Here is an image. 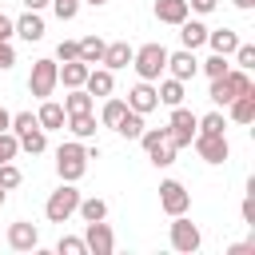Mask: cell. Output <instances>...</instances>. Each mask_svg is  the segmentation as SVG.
<instances>
[{
	"mask_svg": "<svg viewBox=\"0 0 255 255\" xmlns=\"http://www.w3.org/2000/svg\"><path fill=\"white\" fill-rule=\"evenodd\" d=\"M243 92H255L251 88V76L243 72V68H227L223 76H215L211 80V92H207V100L211 104H219V108H227L235 96H243Z\"/></svg>",
	"mask_w": 255,
	"mask_h": 255,
	"instance_id": "6da1fadb",
	"label": "cell"
},
{
	"mask_svg": "<svg viewBox=\"0 0 255 255\" xmlns=\"http://www.w3.org/2000/svg\"><path fill=\"white\" fill-rule=\"evenodd\" d=\"M76 203H80V191H76V183H60L52 195H48V203H44V215H48V223H68L72 215H76Z\"/></svg>",
	"mask_w": 255,
	"mask_h": 255,
	"instance_id": "7a4b0ae2",
	"label": "cell"
},
{
	"mask_svg": "<svg viewBox=\"0 0 255 255\" xmlns=\"http://www.w3.org/2000/svg\"><path fill=\"white\" fill-rule=\"evenodd\" d=\"M131 68H135V76L139 80H159V72L167 68V48L163 44H143V48H135V56H131Z\"/></svg>",
	"mask_w": 255,
	"mask_h": 255,
	"instance_id": "3957f363",
	"label": "cell"
},
{
	"mask_svg": "<svg viewBox=\"0 0 255 255\" xmlns=\"http://www.w3.org/2000/svg\"><path fill=\"white\" fill-rule=\"evenodd\" d=\"M56 171H60V179L76 183V179L88 171V147H84V143H60V151H56Z\"/></svg>",
	"mask_w": 255,
	"mask_h": 255,
	"instance_id": "277c9868",
	"label": "cell"
},
{
	"mask_svg": "<svg viewBox=\"0 0 255 255\" xmlns=\"http://www.w3.org/2000/svg\"><path fill=\"white\" fill-rule=\"evenodd\" d=\"M56 84H60V64L56 60H36L32 64V76H28V92L36 100H48L56 92Z\"/></svg>",
	"mask_w": 255,
	"mask_h": 255,
	"instance_id": "5b68a950",
	"label": "cell"
},
{
	"mask_svg": "<svg viewBox=\"0 0 255 255\" xmlns=\"http://www.w3.org/2000/svg\"><path fill=\"white\" fill-rule=\"evenodd\" d=\"M195 112H187L183 104L179 108H171V120H167V139L175 143V147H187L191 139H195Z\"/></svg>",
	"mask_w": 255,
	"mask_h": 255,
	"instance_id": "8992f818",
	"label": "cell"
},
{
	"mask_svg": "<svg viewBox=\"0 0 255 255\" xmlns=\"http://www.w3.org/2000/svg\"><path fill=\"white\" fill-rule=\"evenodd\" d=\"M199 243H203V235H199V227L187 219V211H183V215H171V247L183 251V255H191V251H199Z\"/></svg>",
	"mask_w": 255,
	"mask_h": 255,
	"instance_id": "52a82bcc",
	"label": "cell"
},
{
	"mask_svg": "<svg viewBox=\"0 0 255 255\" xmlns=\"http://www.w3.org/2000/svg\"><path fill=\"white\" fill-rule=\"evenodd\" d=\"M159 207H163L167 215H183V211L191 207V191H187L179 179H163V183H159Z\"/></svg>",
	"mask_w": 255,
	"mask_h": 255,
	"instance_id": "ba28073f",
	"label": "cell"
},
{
	"mask_svg": "<svg viewBox=\"0 0 255 255\" xmlns=\"http://www.w3.org/2000/svg\"><path fill=\"white\" fill-rule=\"evenodd\" d=\"M195 151H199V159L203 163H223L227 155H231V143H227V135H203V131H195Z\"/></svg>",
	"mask_w": 255,
	"mask_h": 255,
	"instance_id": "9c48e42d",
	"label": "cell"
},
{
	"mask_svg": "<svg viewBox=\"0 0 255 255\" xmlns=\"http://www.w3.org/2000/svg\"><path fill=\"white\" fill-rule=\"evenodd\" d=\"M84 243H88V251H92V255H112V247H116V235H112V227H108L104 219H96V223H88V231H84Z\"/></svg>",
	"mask_w": 255,
	"mask_h": 255,
	"instance_id": "30bf717a",
	"label": "cell"
},
{
	"mask_svg": "<svg viewBox=\"0 0 255 255\" xmlns=\"http://www.w3.org/2000/svg\"><path fill=\"white\" fill-rule=\"evenodd\" d=\"M163 72H171L175 80H183V84H187V80H195L199 60H195L187 48H179V52H167V68H163Z\"/></svg>",
	"mask_w": 255,
	"mask_h": 255,
	"instance_id": "8fae6325",
	"label": "cell"
},
{
	"mask_svg": "<svg viewBox=\"0 0 255 255\" xmlns=\"http://www.w3.org/2000/svg\"><path fill=\"white\" fill-rule=\"evenodd\" d=\"M128 108H131V112H139V116H147V112H155V108H159V96H155L151 80H139V84L128 92Z\"/></svg>",
	"mask_w": 255,
	"mask_h": 255,
	"instance_id": "7c38bea8",
	"label": "cell"
},
{
	"mask_svg": "<svg viewBox=\"0 0 255 255\" xmlns=\"http://www.w3.org/2000/svg\"><path fill=\"white\" fill-rule=\"evenodd\" d=\"M8 247H12V251H36V247H40V231H36L28 219H20V223L8 227Z\"/></svg>",
	"mask_w": 255,
	"mask_h": 255,
	"instance_id": "4fadbf2b",
	"label": "cell"
},
{
	"mask_svg": "<svg viewBox=\"0 0 255 255\" xmlns=\"http://www.w3.org/2000/svg\"><path fill=\"white\" fill-rule=\"evenodd\" d=\"M187 16H191L187 0H155V20H159V24H171V28H179Z\"/></svg>",
	"mask_w": 255,
	"mask_h": 255,
	"instance_id": "5bb4252c",
	"label": "cell"
},
{
	"mask_svg": "<svg viewBox=\"0 0 255 255\" xmlns=\"http://www.w3.org/2000/svg\"><path fill=\"white\" fill-rule=\"evenodd\" d=\"M131 56H135V48H131L128 40H116V44H104V60H100V64L116 72V68H128Z\"/></svg>",
	"mask_w": 255,
	"mask_h": 255,
	"instance_id": "9a60e30c",
	"label": "cell"
},
{
	"mask_svg": "<svg viewBox=\"0 0 255 255\" xmlns=\"http://www.w3.org/2000/svg\"><path fill=\"white\" fill-rule=\"evenodd\" d=\"M64 120H68V112H64V104H56L52 96L40 104V112H36V124L44 128V131H56V128H64Z\"/></svg>",
	"mask_w": 255,
	"mask_h": 255,
	"instance_id": "2e32d148",
	"label": "cell"
},
{
	"mask_svg": "<svg viewBox=\"0 0 255 255\" xmlns=\"http://www.w3.org/2000/svg\"><path fill=\"white\" fill-rule=\"evenodd\" d=\"M207 44H211V52H219V56H231L235 48H239V32L235 28H207Z\"/></svg>",
	"mask_w": 255,
	"mask_h": 255,
	"instance_id": "e0dca14e",
	"label": "cell"
},
{
	"mask_svg": "<svg viewBox=\"0 0 255 255\" xmlns=\"http://www.w3.org/2000/svg\"><path fill=\"white\" fill-rule=\"evenodd\" d=\"M112 88H116L112 68H92L88 80H84V92H88V96H112Z\"/></svg>",
	"mask_w": 255,
	"mask_h": 255,
	"instance_id": "ac0fdd59",
	"label": "cell"
},
{
	"mask_svg": "<svg viewBox=\"0 0 255 255\" xmlns=\"http://www.w3.org/2000/svg\"><path fill=\"white\" fill-rule=\"evenodd\" d=\"M16 36H24L28 44H36V40H44V20H40V12H24L20 20H16Z\"/></svg>",
	"mask_w": 255,
	"mask_h": 255,
	"instance_id": "d6986e66",
	"label": "cell"
},
{
	"mask_svg": "<svg viewBox=\"0 0 255 255\" xmlns=\"http://www.w3.org/2000/svg\"><path fill=\"white\" fill-rule=\"evenodd\" d=\"M88 72H92V68H88L80 56H76V60H64V68H60V84H64V88H84Z\"/></svg>",
	"mask_w": 255,
	"mask_h": 255,
	"instance_id": "ffe728a7",
	"label": "cell"
},
{
	"mask_svg": "<svg viewBox=\"0 0 255 255\" xmlns=\"http://www.w3.org/2000/svg\"><path fill=\"white\" fill-rule=\"evenodd\" d=\"M227 112H231V120H235V124H251V120H255V92L235 96V100L227 104Z\"/></svg>",
	"mask_w": 255,
	"mask_h": 255,
	"instance_id": "44dd1931",
	"label": "cell"
},
{
	"mask_svg": "<svg viewBox=\"0 0 255 255\" xmlns=\"http://www.w3.org/2000/svg\"><path fill=\"white\" fill-rule=\"evenodd\" d=\"M179 40H183L187 52H195L199 44H207V28H203L199 20H183V24H179Z\"/></svg>",
	"mask_w": 255,
	"mask_h": 255,
	"instance_id": "7402d4cb",
	"label": "cell"
},
{
	"mask_svg": "<svg viewBox=\"0 0 255 255\" xmlns=\"http://www.w3.org/2000/svg\"><path fill=\"white\" fill-rule=\"evenodd\" d=\"M155 96H159V104H167V108H179L187 92H183V80H175V76H167V80H163V84L155 88Z\"/></svg>",
	"mask_w": 255,
	"mask_h": 255,
	"instance_id": "603a6c76",
	"label": "cell"
},
{
	"mask_svg": "<svg viewBox=\"0 0 255 255\" xmlns=\"http://www.w3.org/2000/svg\"><path fill=\"white\" fill-rule=\"evenodd\" d=\"M64 124L72 128L76 139H92V135H96V116H92V112H76V116H68Z\"/></svg>",
	"mask_w": 255,
	"mask_h": 255,
	"instance_id": "cb8c5ba5",
	"label": "cell"
},
{
	"mask_svg": "<svg viewBox=\"0 0 255 255\" xmlns=\"http://www.w3.org/2000/svg\"><path fill=\"white\" fill-rule=\"evenodd\" d=\"M80 44V60L88 64V68H96L100 60H104V40L100 36H84V40H76Z\"/></svg>",
	"mask_w": 255,
	"mask_h": 255,
	"instance_id": "d4e9b609",
	"label": "cell"
},
{
	"mask_svg": "<svg viewBox=\"0 0 255 255\" xmlns=\"http://www.w3.org/2000/svg\"><path fill=\"white\" fill-rule=\"evenodd\" d=\"M128 112V100H116V96H104V112H100V124L104 128H116Z\"/></svg>",
	"mask_w": 255,
	"mask_h": 255,
	"instance_id": "484cf974",
	"label": "cell"
},
{
	"mask_svg": "<svg viewBox=\"0 0 255 255\" xmlns=\"http://www.w3.org/2000/svg\"><path fill=\"white\" fill-rule=\"evenodd\" d=\"M16 139H20V151H28V155H40V151L48 147V135H44V128H28V131H20Z\"/></svg>",
	"mask_w": 255,
	"mask_h": 255,
	"instance_id": "4316f807",
	"label": "cell"
},
{
	"mask_svg": "<svg viewBox=\"0 0 255 255\" xmlns=\"http://www.w3.org/2000/svg\"><path fill=\"white\" fill-rule=\"evenodd\" d=\"M175 151H179V147H175L171 139H159L155 147H147V159H151L155 167H171V163H175Z\"/></svg>",
	"mask_w": 255,
	"mask_h": 255,
	"instance_id": "83f0119b",
	"label": "cell"
},
{
	"mask_svg": "<svg viewBox=\"0 0 255 255\" xmlns=\"http://www.w3.org/2000/svg\"><path fill=\"white\" fill-rule=\"evenodd\" d=\"M76 211H80V219H84V223L108 219V203H104V199H96V195H92V199H80V203H76Z\"/></svg>",
	"mask_w": 255,
	"mask_h": 255,
	"instance_id": "f1b7e54d",
	"label": "cell"
},
{
	"mask_svg": "<svg viewBox=\"0 0 255 255\" xmlns=\"http://www.w3.org/2000/svg\"><path fill=\"white\" fill-rule=\"evenodd\" d=\"M64 112H68V116H76V112H92V96H88L84 88H68V96H64Z\"/></svg>",
	"mask_w": 255,
	"mask_h": 255,
	"instance_id": "f546056e",
	"label": "cell"
},
{
	"mask_svg": "<svg viewBox=\"0 0 255 255\" xmlns=\"http://www.w3.org/2000/svg\"><path fill=\"white\" fill-rule=\"evenodd\" d=\"M116 131H120L124 139H139V131H143V116L128 108V112H124V120L116 124Z\"/></svg>",
	"mask_w": 255,
	"mask_h": 255,
	"instance_id": "4dcf8cb0",
	"label": "cell"
},
{
	"mask_svg": "<svg viewBox=\"0 0 255 255\" xmlns=\"http://www.w3.org/2000/svg\"><path fill=\"white\" fill-rule=\"evenodd\" d=\"M195 131H203V135H223V131H227L223 112H207V116H199V120H195Z\"/></svg>",
	"mask_w": 255,
	"mask_h": 255,
	"instance_id": "1f68e13d",
	"label": "cell"
},
{
	"mask_svg": "<svg viewBox=\"0 0 255 255\" xmlns=\"http://www.w3.org/2000/svg\"><path fill=\"white\" fill-rule=\"evenodd\" d=\"M20 179H24V171H20L12 159H4V163H0V187L12 191V187H20Z\"/></svg>",
	"mask_w": 255,
	"mask_h": 255,
	"instance_id": "d6a6232c",
	"label": "cell"
},
{
	"mask_svg": "<svg viewBox=\"0 0 255 255\" xmlns=\"http://www.w3.org/2000/svg\"><path fill=\"white\" fill-rule=\"evenodd\" d=\"M56 251H60V255H88V243H84L80 235H60Z\"/></svg>",
	"mask_w": 255,
	"mask_h": 255,
	"instance_id": "836d02e7",
	"label": "cell"
},
{
	"mask_svg": "<svg viewBox=\"0 0 255 255\" xmlns=\"http://www.w3.org/2000/svg\"><path fill=\"white\" fill-rule=\"evenodd\" d=\"M199 68H203V72H207V76L215 80V76H223V72H227L231 64H227V56H219V52H211V56H207V60H203Z\"/></svg>",
	"mask_w": 255,
	"mask_h": 255,
	"instance_id": "e575fe53",
	"label": "cell"
},
{
	"mask_svg": "<svg viewBox=\"0 0 255 255\" xmlns=\"http://www.w3.org/2000/svg\"><path fill=\"white\" fill-rule=\"evenodd\" d=\"M16 155H20V139L12 131H0V163L4 159H16Z\"/></svg>",
	"mask_w": 255,
	"mask_h": 255,
	"instance_id": "d590c367",
	"label": "cell"
},
{
	"mask_svg": "<svg viewBox=\"0 0 255 255\" xmlns=\"http://www.w3.org/2000/svg\"><path fill=\"white\" fill-rule=\"evenodd\" d=\"M231 56H235V64H239L243 72H251V68H255V44H239Z\"/></svg>",
	"mask_w": 255,
	"mask_h": 255,
	"instance_id": "8d00e7d4",
	"label": "cell"
},
{
	"mask_svg": "<svg viewBox=\"0 0 255 255\" xmlns=\"http://www.w3.org/2000/svg\"><path fill=\"white\" fill-rule=\"evenodd\" d=\"M28 128H40L32 112H16V116H12V124H8V131H12V135H20V131H28Z\"/></svg>",
	"mask_w": 255,
	"mask_h": 255,
	"instance_id": "74e56055",
	"label": "cell"
},
{
	"mask_svg": "<svg viewBox=\"0 0 255 255\" xmlns=\"http://www.w3.org/2000/svg\"><path fill=\"white\" fill-rule=\"evenodd\" d=\"M52 8H56V16H60V20H76L80 0H52Z\"/></svg>",
	"mask_w": 255,
	"mask_h": 255,
	"instance_id": "f35d334b",
	"label": "cell"
},
{
	"mask_svg": "<svg viewBox=\"0 0 255 255\" xmlns=\"http://www.w3.org/2000/svg\"><path fill=\"white\" fill-rule=\"evenodd\" d=\"M56 56H60V60H76V56H80V44H76V40H60Z\"/></svg>",
	"mask_w": 255,
	"mask_h": 255,
	"instance_id": "ab89813d",
	"label": "cell"
},
{
	"mask_svg": "<svg viewBox=\"0 0 255 255\" xmlns=\"http://www.w3.org/2000/svg\"><path fill=\"white\" fill-rule=\"evenodd\" d=\"M16 64V52H12V44L8 40H0V72H8Z\"/></svg>",
	"mask_w": 255,
	"mask_h": 255,
	"instance_id": "60d3db41",
	"label": "cell"
},
{
	"mask_svg": "<svg viewBox=\"0 0 255 255\" xmlns=\"http://www.w3.org/2000/svg\"><path fill=\"white\" fill-rule=\"evenodd\" d=\"M227 255H255V239H247V243H231Z\"/></svg>",
	"mask_w": 255,
	"mask_h": 255,
	"instance_id": "b9f144b4",
	"label": "cell"
},
{
	"mask_svg": "<svg viewBox=\"0 0 255 255\" xmlns=\"http://www.w3.org/2000/svg\"><path fill=\"white\" fill-rule=\"evenodd\" d=\"M16 36V20H8L4 12H0V40H12Z\"/></svg>",
	"mask_w": 255,
	"mask_h": 255,
	"instance_id": "7bdbcfd3",
	"label": "cell"
},
{
	"mask_svg": "<svg viewBox=\"0 0 255 255\" xmlns=\"http://www.w3.org/2000/svg\"><path fill=\"white\" fill-rule=\"evenodd\" d=\"M243 223H251V227H255V199H251V195L243 199Z\"/></svg>",
	"mask_w": 255,
	"mask_h": 255,
	"instance_id": "ee69618b",
	"label": "cell"
},
{
	"mask_svg": "<svg viewBox=\"0 0 255 255\" xmlns=\"http://www.w3.org/2000/svg\"><path fill=\"white\" fill-rule=\"evenodd\" d=\"M219 0H187V8H195V12H211Z\"/></svg>",
	"mask_w": 255,
	"mask_h": 255,
	"instance_id": "f6af8a7d",
	"label": "cell"
},
{
	"mask_svg": "<svg viewBox=\"0 0 255 255\" xmlns=\"http://www.w3.org/2000/svg\"><path fill=\"white\" fill-rule=\"evenodd\" d=\"M8 124H12V112H8V108H0V131H8Z\"/></svg>",
	"mask_w": 255,
	"mask_h": 255,
	"instance_id": "bcb514c9",
	"label": "cell"
},
{
	"mask_svg": "<svg viewBox=\"0 0 255 255\" xmlns=\"http://www.w3.org/2000/svg\"><path fill=\"white\" fill-rule=\"evenodd\" d=\"M44 4H52V0H24V8H32V12H40Z\"/></svg>",
	"mask_w": 255,
	"mask_h": 255,
	"instance_id": "7dc6e473",
	"label": "cell"
},
{
	"mask_svg": "<svg viewBox=\"0 0 255 255\" xmlns=\"http://www.w3.org/2000/svg\"><path fill=\"white\" fill-rule=\"evenodd\" d=\"M235 8H243V12H247V8H255V0H235Z\"/></svg>",
	"mask_w": 255,
	"mask_h": 255,
	"instance_id": "c3c4849f",
	"label": "cell"
},
{
	"mask_svg": "<svg viewBox=\"0 0 255 255\" xmlns=\"http://www.w3.org/2000/svg\"><path fill=\"white\" fill-rule=\"evenodd\" d=\"M80 4H92V8H104L108 0H80Z\"/></svg>",
	"mask_w": 255,
	"mask_h": 255,
	"instance_id": "681fc988",
	"label": "cell"
},
{
	"mask_svg": "<svg viewBox=\"0 0 255 255\" xmlns=\"http://www.w3.org/2000/svg\"><path fill=\"white\" fill-rule=\"evenodd\" d=\"M0 203H4V187H0Z\"/></svg>",
	"mask_w": 255,
	"mask_h": 255,
	"instance_id": "f907efd6",
	"label": "cell"
}]
</instances>
